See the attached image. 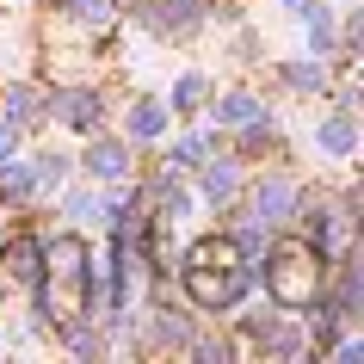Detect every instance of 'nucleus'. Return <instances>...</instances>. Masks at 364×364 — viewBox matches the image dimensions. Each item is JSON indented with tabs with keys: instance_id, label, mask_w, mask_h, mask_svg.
I'll list each match as a JSON object with an SVG mask.
<instances>
[{
	"instance_id": "obj_11",
	"label": "nucleus",
	"mask_w": 364,
	"mask_h": 364,
	"mask_svg": "<svg viewBox=\"0 0 364 364\" xmlns=\"http://www.w3.org/2000/svg\"><path fill=\"white\" fill-rule=\"evenodd\" d=\"M68 6H75V13H80L87 25H99V19H105V0H68Z\"/></svg>"
},
{
	"instance_id": "obj_3",
	"label": "nucleus",
	"mask_w": 364,
	"mask_h": 364,
	"mask_svg": "<svg viewBox=\"0 0 364 364\" xmlns=\"http://www.w3.org/2000/svg\"><path fill=\"white\" fill-rule=\"evenodd\" d=\"M87 167H93V179H124V167H130V154L117 149V142H93V154H87Z\"/></svg>"
},
{
	"instance_id": "obj_4",
	"label": "nucleus",
	"mask_w": 364,
	"mask_h": 364,
	"mask_svg": "<svg viewBox=\"0 0 364 364\" xmlns=\"http://www.w3.org/2000/svg\"><path fill=\"white\" fill-rule=\"evenodd\" d=\"M161 130H167V112H161L154 99H142L130 112V136H161Z\"/></svg>"
},
{
	"instance_id": "obj_8",
	"label": "nucleus",
	"mask_w": 364,
	"mask_h": 364,
	"mask_svg": "<svg viewBox=\"0 0 364 364\" xmlns=\"http://www.w3.org/2000/svg\"><path fill=\"white\" fill-rule=\"evenodd\" d=\"M198 99H204V75H186L179 87H173V105H179V112H192Z\"/></svg>"
},
{
	"instance_id": "obj_7",
	"label": "nucleus",
	"mask_w": 364,
	"mask_h": 364,
	"mask_svg": "<svg viewBox=\"0 0 364 364\" xmlns=\"http://www.w3.org/2000/svg\"><path fill=\"white\" fill-rule=\"evenodd\" d=\"M62 124L87 130V124H93V99H87V93H68V99H62Z\"/></svg>"
},
{
	"instance_id": "obj_5",
	"label": "nucleus",
	"mask_w": 364,
	"mask_h": 364,
	"mask_svg": "<svg viewBox=\"0 0 364 364\" xmlns=\"http://www.w3.org/2000/svg\"><path fill=\"white\" fill-rule=\"evenodd\" d=\"M253 117H259V99L253 93H229L223 99V124H253Z\"/></svg>"
},
{
	"instance_id": "obj_6",
	"label": "nucleus",
	"mask_w": 364,
	"mask_h": 364,
	"mask_svg": "<svg viewBox=\"0 0 364 364\" xmlns=\"http://www.w3.org/2000/svg\"><path fill=\"white\" fill-rule=\"evenodd\" d=\"M204 192H210V198H229L235 192V167H229V161H210V167H204Z\"/></svg>"
},
{
	"instance_id": "obj_10",
	"label": "nucleus",
	"mask_w": 364,
	"mask_h": 364,
	"mask_svg": "<svg viewBox=\"0 0 364 364\" xmlns=\"http://www.w3.org/2000/svg\"><path fill=\"white\" fill-rule=\"evenodd\" d=\"M68 210L75 216H99V198L93 192H68Z\"/></svg>"
},
{
	"instance_id": "obj_9",
	"label": "nucleus",
	"mask_w": 364,
	"mask_h": 364,
	"mask_svg": "<svg viewBox=\"0 0 364 364\" xmlns=\"http://www.w3.org/2000/svg\"><path fill=\"white\" fill-rule=\"evenodd\" d=\"M31 167H38V186H56V179H62V167H68V161H62V154H38Z\"/></svg>"
},
{
	"instance_id": "obj_2",
	"label": "nucleus",
	"mask_w": 364,
	"mask_h": 364,
	"mask_svg": "<svg viewBox=\"0 0 364 364\" xmlns=\"http://www.w3.org/2000/svg\"><path fill=\"white\" fill-rule=\"evenodd\" d=\"M315 142H321L327 154H352V149H358V124L340 112V117H327V124H321V136H315Z\"/></svg>"
},
{
	"instance_id": "obj_12",
	"label": "nucleus",
	"mask_w": 364,
	"mask_h": 364,
	"mask_svg": "<svg viewBox=\"0 0 364 364\" xmlns=\"http://www.w3.org/2000/svg\"><path fill=\"white\" fill-rule=\"evenodd\" d=\"M161 204H167L173 216H186V210H192V198H186V192H161Z\"/></svg>"
},
{
	"instance_id": "obj_1",
	"label": "nucleus",
	"mask_w": 364,
	"mask_h": 364,
	"mask_svg": "<svg viewBox=\"0 0 364 364\" xmlns=\"http://www.w3.org/2000/svg\"><path fill=\"white\" fill-rule=\"evenodd\" d=\"M290 204H296V186H290V179H266V186H259V216H266V223H284Z\"/></svg>"
}]
</instances>
